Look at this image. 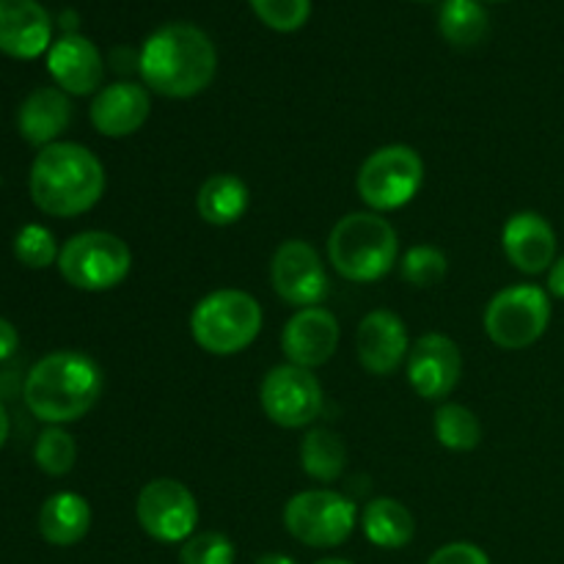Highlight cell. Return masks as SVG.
<instances>
[{"label":"cell","instance_id":"obj_1","mask_svg":"<svg viewBox=\"0 0 564 564\" xmlns=\"http://www.w3.org/2000/svg\"><path fill=\"white\" fill-rule=\"evenodd\" d=\"M138 72L143 86L160 97L191 99L215 80L218 50L202 28L191 22H169L143 42Z\"/></svg>","mask_w":564,"mask_h":564},{"label":"cell","instance_id":"obj_2","mask_svg":"<svg viewBox=\"0 0 564 564\" xmlns=\"http://www.w3.org/2000/svg\"><path fill=\"white\" fill-rule=\"evenodd\" d=\"M105 378L91 356L77 350H58L33 364L25 378V405L39 422L53 427L77 422L102 397Z\"/></svg>","mask_w":564,"mask_h":564},{"label":"cell","instance_id":"obj_3","mask_svg":"<svg viewBox=\"0 0 564 564\" xmlns=\"http://www.w3.org/2000/svg\"><path fill=\"white\" fill-rule=\"evenodd\" d=\"M105 193V169L91 149L55 141L31 165V198L44 215L75 218L88 213Z\"/></svg>","mask_w":564,"mask_h":564},{"label":"cell","instance_id":"obj_4","mask_svg":"<svg viewBox=\"0 0 564 564\" xmlns=\"http://www.w3.org/2000/svg\"><path fill=\"white\" fill-rule=\"evenodd\" d=\"M397 229L372 209L339 218L328 237L330 264L352 284H372L389 275L397 262Z\"/></svg>","mask_w":564,"mask_h":564},{"label":"cell","instance_id":"obj_5","mask_svg":"<svg viewBox=\"0 0 564 564\" xmlns=\"http://www.w3.org/2000/svg\"><path fill=\"white\" fill-rule=\"evenodd\" d=\"M264 314L253 295L242 290H218L196 303L191 334L209 356H237L257 341Z\"/></svg>","mask_w":564,"mask_h":564},{"label":"cell","instance_id":"obj_6","mask_svg":"<svg viewBox=\"0 0 564 564\" xmlns=\"http://www.w3.org/2000/svg\"><path fill=\"white\" fill-rule=\"evenodd\" d=\"M58 270L66 284L83 292H105L119 286L132 270V251L110 231H80L64 242Z\"/></svg>","mask_w":564,"mask_h":564},{"label":"cell","instance_id":"obj_7","mask_svg":"<svg viewBox=\"0 0 564 564\" xmlns=\"http://www.w3.org/2000/svg\"><path fill=\"white\" fill-rule=\"evenodd\" d=\"M424 182V163L416 149L405 143L380 147L358 171V196L372 213L402 209L416 198Z\"/></svg>","mask_w":564,"mask_h":564},{"label":"cell","instance_id":"obj_8","mask_svg":"<svg viewBox=\"0 0 564 564\" xmlns=\"http://www.w3.org/2000/svg\"><path fill=\"white\" fill-rule=\"evenodd\" d=\"M551 301L538 284H516L494 295L485 308V330L501 350H523L549 330Z\"/></svg>","mask_w":564,"mask_h":564},{"label":"cell","instance_id":"obj_9","mask_svg":"<svg viewBox=\"0 0 564 564\" xmlns=\"http://www.w3.org/2000/svg\"><path fill=\"white\" fill-rule=\"evenodd\" d=\"M356 505L336 490L317 488L292 496L284 507V527L297 543L312 549L341 545L356 529Z\"/></svg>","mask_w":564,"mask_h":564},{"label":"cell","instance_id":"obj_10","mask_svg":"<svg viewBox=\"0 0 564 564\" xmlns=\"http://www.w3.org/2000/svg\"><path fill=\"white\" fill-rule=\"evenodd\" d=\"M138 523L158 543H185L198 523L196 496L180 479H152L141 488L135 505Z\"/></svg>","mask_w":564,"mask_h":564},{"label":"cell","instance_id":"obj_11","mask_svg":"<svg viewBox=\"0 0 564 564\" xmlns=\"http://www.w3.org/2000/svg\"><path fill=\"white\" fill-rule=\"evenodd\" d=\"M259 402L273 424L284 430H301L323 411V386L312 369L279 364L264 375Z\"/></svg>","mask_w":564,"mask_h":564},{"label":"cell","instance_id":"obj_12","mask_svg":"<svg viewBox=\"0 0 564 564\" xmlns=\"http://www.w3.org/2000/svg\"><path fill=\"white\" fill-rule=\"evenodd\" d=\"M270 281L275 295L297 308L319 306L330 292L323 259L306 240H286L275 248Z\"/></svg>","mask_w":564,"mask_h":564},{"label":"cell","instance_id":"obj_13","mask_svg":"<svg viewBox=\"0 0 564 564\" xmlns=\"http://www.w3.org/2000/svg\"><path fill=\"white\" fill-rule=\"evenodd\" d=\"M463 375V356L455 339L444 334L419 336L408 352V383L424 400H444Z\"/></svg>","mask_w":564,"mask_h":564},{"label":"cell","instance_id":"obj_14","mask_svg":"<svg viewBox=\"0 0 564 564\" xmlns=\"http://www.w3.org/2000/svg\"><path fill=\"white\" fill-rule=\"evenodd\" d=\"M339 347V319L323 306L301 308L292 314L281 334V350L286 361L303 369H317L334 358Z\"/></svg>","mask_w":564,"mask_h":564},{"label":"cell","instance_id":"obj_15","mask_svg":"<svg viewBox=\"0 0 564 564\" xmlns=\"http://www.w3.org/2000/svg\"><path fill=\"white\" fill-rule=\"evenodd\" d=\"M356 350L358 361L369 375L386 378L411 352V336H408L405 323L394 312L378 308V312H369L358 325Z\"/></svg>","mask_w":564,"mask_h":564},{"label":"cell","instance_id":"obj_16","mask_svg":"<svg viewBox=\"0 0 564 564\" xmlns=\"http://www.w3.org/2000/svg\"><path fill=\"white\" fill-rule=\"evenodd\" d=\"M47 72L64 94L86 97L102 86L105 61L91 39L80 33H64L58 42L50 44Z\"/></svg>","mask_w":564,"mask_h":564},{"label":"cell","instance_id":"obj_17","mask_svg":"<svg viewBox=\"0 0 564 564\" xmlns=\"http://www.w3.org/2000/svg\"><path fill=\"white\" fill-rule=\"evenodd\" d=\"M53 44V20L39 0H0V53L31 61Z\"/></svg>","mask_w":564,"mask_h":564},{"label":"cell","instance_id":"obj_18","mask_svg":"<svg viewBox=\"0 0 564 564\" xmlns=\"http://www.w3.org/2000/svg\"><path fill=\"white\" fill-rule=\"evenodd\" d=\"M152 113L149 88L132 80L110 83L99 88L91 102V124L99 135L127 138L141 130Z\"/></svg>","mask_w":564,"mask_h":564},{"label":"cell","instance_id":"obj_19","mask_svg":"<svg viewBox=\"0 0 564 564\" xmlns=\"http://www.w3.org/2000/svg\"><path fill=\"white\" fill-rule=\"evenodd\" d=\"M501 246L512 268L527 275H540L556 262L554 226L538 213H516L505 224Z\"/></svg>","mask_w":564,"mask_h":564},{"label":"cell","instance_id":"obj_20","mask_svg":"<svg viewBox=\"0 0 564 564\" xmlns=\"http://www.w3.org/2000/svg\"><path fill=\"white\" fill-rule=\"evenodd\" d=\"M72 121V102L61 88L42 86L25 97L17 113V127L20 135L25 138L31 147H50L55 138L69 127Z\"/></svg>","mask_w":564,"mask_h":564},{"label":"cell","instance_id":"obj_21","mask_svg":"<svg viewBox=\"0 0 564 564\" xmlns=\"http://www.w3.org/2000/svg\"><path fill=\"white\" fill-rule=\"evenodd\" d=\"M88 529H91V507L80 494H72V490L50 496L39 512V532L50 545H58V549L80 543Z\"/></svg>","mask_w":564,"mask_h":564},{"label":"cell","instance_id":"obj_22","mask_svg":"<svg viewBox=\"0 0 564 564\" xmlns=\"http://www.w3.org/2000/svg\"><path fill=\"white\" fill-rule=\"evenodd\" d=\"M364 534L372 545L386 551L405 549L416 534V521L411 510L397 499H375L361 512Z\"/></svg>","mask_w":564,"mask_h":564},{"label":"cell","instance_id":"obj_23","mask_svg":"<svg viewBox=\"0 0 564 564\" xmlns=\"http://www.w3.org/2000/svg\"><path fill=\"white\" fill-rule=\"evenodd\" d=\"M251 193L235 174H213L196 196V209L209 226H231L246 215Z\"/></svg>","mask_w":564,"mask_h":564},{"label":"cell","instance_id":"obj_24","mask_svg":"<svg viewBox=\"0 0 564 564\" xmlns=\"http://www.w3.org/2000/svg\"><path fill=\"white\" fill-rule=\"evenodd\" d=\"M438 31L455 47H477L490 31V17L479 0H446L438 11Z\"/></svg>","mask_w":564,"mask_h":564},{"label":"cell","instance_id":"obj_25","mask_svg":"<svg viewBox=\"0 0 564 564\" xmlns=\"http://www.w3.org/2000/svg\"><path fill=\"white\" fill-rule=\"evenodd\" d=\"M301 466L317 482H334L347 466V446L334 430H312L301 441Z\"/></svg>","mask_w":564,"mask_h":564},{"label":"cell","instance_id":"obj_26","mask_svg":"<svg viewBox=\"0 0 564 564\" xmlns=\"http://www.w3.org/2000/svg\"><path fill=\"white\" fill-rule=\"evenodd\" d=\"M435 438L452 452H471L482 444V424L477 413L457 402H446L435 411Z\"/></svg>","mask_w":564,"mask_h":564},{"label":"cell","instance_id":"obj_27","mask_svg":"<svg viewBox=\"0 0 564 564\" xmlns=\"http://www.w3.org/2000/svg\"><path fill=\"white\" fill-rule=\"evenodd\" d=\"M33 460L50 477H64L75 468L77 460V446L66 430L47 427L39 435L36 446H33Z\"/></svg>","mask_w":564,"mask_h":564},{"label":"cell","instance_id":"obj_28","mask_svg":"<svg viewBox=\"0 0 564 564\" xmlns=\"http://www.w3.org/2000/svg\"><path fill=\"white\" fill-rule=\"evenodd\" d=\"M58 246H55V237L47 226L28 224L17 231L14 237V257L20 259L25 268L31 270H44L53 262H58Z\"/></svg>","mask_w":564,"mask_h":564},{"label":"cell","instance_id":"obj_29","mask_svg":"<svg viewBox=\"0 0 564 564\" xmlns=\"http://www.w3.org/2000/svg\"><path fill=\"white\" fill-rule=\"evenodd\" d=\"M253 14L279 33H295L312 17V0H248Z\"/></svg>","mask_w":564,"mask_h":564},{"label":"cell","instance_id":"obj_30","mask_svg":"<svg viewBox=\"0 0 564 564\" xmlns=\"http://www.w3.org/2000/svg\"><path fill=\"white\" fill-rule=\"evenodd\" d=\"M449 262H446V253L438 251L433 246H416L405 253L402 259V279L413 286H435L444 281Z\"/></svg>","mask_w":564,"mask_h":564},{"label":"cell","instance_id":"obj_31","mask_svg":"<svg viewBox=\"0 0 564 564\" xmlns=\"http://www.w3.org/2000/svg\"><path fill=\"white\" fill-rule=\"evenodd\" d=\"M182 564H235V545L220 532H202L185 540L180 551Z\"/></svg>","mask_w":564,"mask_h":564},{"label":"cell","instance_id":"obj_32","mask_svg":"<svg viewBox=\"0 0 564 564\" xmlns=\"http://www.w3.org/2000/svg\"><path fill=\"white\" fill-rule=\"evenodd\" d=\"M427 564H490L488 554L474 543H449L435 551Z\"/></svg>","mask_w":564,"mask_h":564},{"label":"cell","instance_id":"obj_33","mask_svg":"<svg viewBox=\"0 0 564 564\" xmlns=\"http://www.w3.org/2000/svg\"><path fill=\"white\" fill-rule=\"evenodd\" d=\"M17 345H20V336H17V328L9 323V319L0 317V361L14 356Z\"/></svg>","mask_w":564,"mask_h":564},{"label":"cell","instance_id":"obj_34","mask_svg":"<svg viewBox=\"0 0 564 564\" xmlns=\"http://www.w3.org/2000/svg\"><path fill=\"white\" fill-rule=\"evenodd\" d=\"M549 292L564 301V257L556 259L549 270Z\"/></svg>","mask_w":564,"mask_h":564},{"label":"cell","instance_id":"obj_35","mask_svg":"<svg viewBox=\"0 0 564 564\" xmlns=\"http://www.w3.org/2000/svg\"><path fill=\"white\" fill-rule=\"evenodd\" d=\"M253 564H297V562L290 560V556H284V554H264V556H259Z\"/></svg>","mask_w":564,"mask_h":564},{"label":"cell","instance_id":"obj_36","mask_svg":"<svg viewBox=\"0 0 564 564\" xmlns=\"http://www.w3.org/2000/svg\"><path fill=\"white\" fill-rule=\"evenodd\" d=\"M6 438H9V413H6L3 402H0V449H3Z\"/></svg>","mask_w":564,"mask_h":564},{"label":"cell","instance_id":"obj_37","mask_svg":"<svg viewBox=\"0 0 564 564\" xmlns=\"http://www.w3.org/2000/svg\"><path fill=\"white\" fill-rule=\"evenodd\" d=\"M317 564H352V562H347V560H323V562H317Z\"/></svg>","mask_w":564,"mask_h":564},{"label":"cell","instance_id":"obj_38","mask_svg":"<svg viewBox=\"0 0 564 564\" xmlns=\"http://www.w3.org/2000/svg\"><path fill=\"white\" fill-rule=\"evenodd\" d=\"M479 3H507V0H479Z\"/></svg>","mask_w":564,"mask_h":564}]
</instances>
